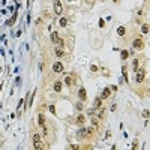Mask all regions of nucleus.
<instances>
[{"instance_id":"obj_1","label":"nucleus","mask_w":150,"mask_h":150,"mask_svg":"<svg viewBox=\"0 0 150 150\" xmlns=\"http://www.w3.org/2000/svg\"><path fill=\"white\" fill-rule=\"evenodd\" d=\"M51 42L54 44V45H57V47H65L63 39H60L59 35H57L56 32H53V33H51Z\"/></svg>"},{"instance_id":"obj_2","label":"nucleus","mask_w":150,"mask_h":150,"mask_svg":"<svg viewBox=\"0 0 150 150\" xmlns=\"http://www.w3.org/2000/svg\"><path fill=\"white\" fill-rule=\"evenodd\" d=\"M53 6H54V14H56V15H62L63 6H62V2H60V0H54V2H53Z\"/></svg>"},{"instance_id":"obj_3","label":"nucleus","mask_w":150,"mask_h":150,"mask_svg":"<svg viewBox=\"0 0 150 150\" xmlns=\"http://www.w3.org/2000/svg\"><path fill=\"white\" fill-rule=\"evenodd\" d=\"M144 77H146V71H144V69H138L137 74H135V81L137 83H143Z\"/></svg>"},{"instance_id":"obj_4","label":"nucleus","mask_w":150,"mask_h":150,"mask_svg":"<svg viewBox=\"0 0 150 150\" xmlns=\"http://www.w3.org/2000/svg\"><path fill=\"white\" fill-rule=\"evenodd\" d=\"M63 71H65V68H63V65L60 63V62L53 63V72H56V74H62Z\"/></svg>"},{"instance_id":"obj_5","label":"nucleus","mask_w":150,"mask_h":150,"mask_svg":"<svg viewBox=\"0 0 150 150\" xmlns=\"http://www.w3.org/2000/svg\"><path fill=\"white\" fill-rule=\"evenodd\" d=\"M132 47H134L135 50H143L144 44H143V41H141V39H135L134 42H132Z\"/></svg>"},{"instance_id":"obj_6","label":"nucleus","mask_w":150,"mask_h":150,"mask_svg":"<svg viewBox=\"0 0 150 150\" xmlns=\"http://www.w3.org/2000/svg\"><path fill=\"white\" fill-rule=\"evenodd\" d=\"M78 98H80V101H86L87 93H86V89H84V87H80V90H78Z\"/></svg>"},{"instance_id":"obj_7","label":"nucleus","mask_w":150,"mask_h":150,"mask_svg":"<svg viewBox=\"0 0 150 150\" xmlns=\"http://www.w3.org/2000/svg\"><path fill=\"white\" fill-rule=\"evenodd\" d=\"M110 95H111V89L105 87L104 90H102V93H101V98H102V99H108V98H110Z\"/></svg>"},{"instance_id":"obj_8","label":"nucleus","mask_w":150,"mask_h":150,"mask_svg":"<svg viewBox=\"0 0 150 150\" xmlns=\"http://www.w3.org/2000/svg\"><path fill=\"white\" fill-rule=\"evenodd\" d=\"M101 104H102V98H101V96H98V98L95 99V102H93V108H96V110L102 108V107H101Z\"/></svg>"},{"instance_id":"obj_9","label":"nucleus","mask_w":150,"mask_h":150,"mask_svg":"<svg viewBox=\"0 0 150 150\" xmlns=\"http://www.w3.org/2000/svg\"><path fill=\"white\" fill-rule=\"evenodd\" d=\"M84 137H87V131L86 129H78V132H77V138H78V140H83Z\"/></svg>"},{"instance_id":"obj_10","label":"nucleus","mask_w":150,"mask_h":150,"mask_svg":"<svg viewBox=\"0 0 150 150\" xmlns=\"http://www.w3.org/2000/svg\"><path fill=\"white\" fill-rule=\"evenodd\" d=\"M56 56H57V57H63V56H65L63 47H57V48H56Z\"/></svg>"},{"instance_id":"obj_11","label":"nucleus","mask_w":150,"mask_h":150,"mask_svg":"<svg viewBox=\"0 0 150 150\" xmlns=\"http://www.w3.org/2000/svg\"><path fill=\"white\" fill-rule=\"evenodd\" d=\"M54 92H57V93L62 92V83H60V81H56L54 83Z\"/></svg>"},{"instance_id":"obj_12","label":"nucleus","mask_w":150,"mask_h":150,"mask_svg":"<svg viewBox=\"0 0 150 150\" xmlns=\"http://www.w3.org/2000/svg\"><path fill=\"white\" fill-rule=\"evenodd\" d=\"M42 146H44V144H42V140H39V141H33V147H35L36 150H41Z\"/></svg>"},{"instance_id":"obj_13","label":"nucleus","mask_w":150,"mask_h":150,"mask_svg":"<svg viewBox=\"0 0 150 150\" xmlns=\"http://www.w3.org/2000/svg\"><path fill=\"white\" fill-rule=\"evenodd\" d=\"M120 57H122V60H126L128 57H129V51H126V50H122V51H120Z\"/></svg>"},{"instance_id":"obj_14","label":"nucleus","mask_w":150,"mask_h":150,"mask_svg":"<svg viewBox=\"0 0 150 150\" xmlns=\"http://www.w3.org/2000/svg\"><path fill=\"white\" fill-rule=\"evenodd\" d=\"M38 123H39L41 126L45 125V117H44V114H39V116H38Z\"/></svg>"},{"instance_id":"obj_15","label":"nucleus","mask_w":150,"mask_h":150,"mask_svg":"<svg viewBox=\"0 0 150 150\" xmlns=\"http://www.w3.org/2000/svg\"><path fill=\"white\" fill-rule=\"evenodd\" d=\"M125 33H126V29H125L123 26H120L119 29H117V35L119 36H125Z\"/></svg>"},{"instance_id":"obj_16","label":"nucleus","mask_w":150,"mask_h":150,"mask_svg":"<svg viewBox=\"0 0 150 150\" xmlns=\"http://www.w3.org/2000/svg\"><path fill=\"white\" fill-rule=\"evenodd\" d=\"M84 122H86V117H84V116H83V114H80L78 117H77V123L83 125V123H84Z\"/></svg>"},{"instance_id":"obj_17","label":"nucleus","mask_w":150,"mask_h":150,"mask_svg":"<svg viewBox=\"0 0 150 150\" xmlns=\"http://www.w3.org/2000/svg\"><path fill=\"white\" fill-rule=\"evenodd\" d=\"M122 74H123V78L126 80V84H128V71H126V66H122Z\"/></svg>"},{"instance_id":"obj_18","label":"nucleus","mask_w":150,"mask_h":150,"mask_svg":"<svg viewBox=\"0 0 150 150\" xmlns=\"http://www.w3.org/2000/svg\"><path fill=\"white\" fill-rule=\"evenodd\" d=\"M59 24L62 26V27H66V24H68V20H66L65 17H62V18H60V21H59Z\"/></svg>"},{"instance_id":"obj_19","label":"nucleus","mask_w":150,"mask_h":150,"mask_svg":"<svg viewBox=\"0 0 150 150\" xmlns=\"http://www.w3.org/2000/svg\"><path fill=\"white\" fill-rule=\"evenodd\" d=\"M149 30H150L149 24H143V26H141V32H143V33H149Z\"/></svg>"},{"instance_id":"obj_20","label":"nucleus","mask_w":150,"mask_h":150,"mask_svg":"<svg viewBox=\"0 0 150 150\" xmlns=\"http://www.w3.org/2000/svg\"><path fill=\"white\" fill-rule=\"evenodd\" d=\"M143 117L146 119V120L150 117V111H149V110H144V111H143Z\"/></svg>"},{"instance_id":"obj_21","label":"nucleus","mask_w":150,"mask_h":150,"mask_svg":"<svg viewBox=\"0 0 150 150\" xmlns=\"http://www.w3.org/2000/svg\"><path fill=\"white\" fill-rule=\"evenodd\" d=\"M75 108H77V110H78V111H83V110H84V107H83V104H81V102H77V105H75Z\"/></svg>"},{"instance_id":"obj_22","label":"nucleus","mask_w":150,"mask_h":150,"mask_svg":"<svg viewBox=\"0 0 150 150\" xmlns=\"http://www.w3.org/2000/svg\"><path fill=\"white\" fill-rule=\"evenodd\" d=\"M71 83H72V78H71V77H66V78H65V84L71 86Z\"/></svg>"},{"instance_id":"obj_23","label":"nucleus","mask_w":150,"mask_h":150,"mask_svg":"<svg viewBox=\"0 0 150 150\" xmlns=\"http://www.w3.org/2000/svg\"><path fill=\"white\" fill-rule=\"evenodd\" d=\"M39 140H42L41 134H35V135H33V141H39Z\"/></svg>"},{"instance_id":"obj_24","label":"nucleus","mask_w":150,"mask_h":150,"mask_svg":"<svg viewBox=\"0 0 150 150\" xmlns=\"http://www.w3.org/2000/svg\"><path fill=\"white\" fill-rule=\"evenodd\" d=\"M86 131H87V137L93 134V128H86Z\"/></svg>"},{"instance_id":"obj_25","label":"nucleus","mask_w":150,"mask_h":150,"mask_svg":"<svg viewBox=\"0 0 150 150\" xmlns=\"http://www.w3.org/2000/svg\"><path fill=\"white\" fill-rule=\"evenodd\" d=\"M134 71L135 72L138 71V60H135V62H134Z\"/></svg>"},{"instance_id":"obj_26","label":"nucleus","mask_w":150,"mask_h":150,"mask_svg":"<svg viewBox=\"0 0 150 150\" xmlns=\"http://www.w3.org/2000/svg\"><path fill=\"white\" fill-rule=\"evenodd\" d=\"M48 108H50V111H51V113H53V114H56V108H54V105H50V107H48Z\"/></svg>"},{"instance_id":"obj_27","label":"nucleus","mask_w":150,"mask_h":150,"mask_svg":"<svg viewBox=\"0 0 150 150\" xmlns=\"http://www.w3.org/2000/svg\"><path fill=\"white\" fill-rule=\"evenodd\" d=\"M104 26H105V20L101 18V20H99V27H104Z\"/></svg>"},{"instance_id":"obj_28","label":"nucleus","mask_w":150,"mask_h":150,"mask_svg":"<svg viewBox=\"0 0 150 150\" xmlns=\"http://www.w3.org/2000/svg\"><path fill=\"white\" fill-rule=\"evenodd\" d=\"M90 69H92L93 72H96V71H98V66H95V65H90Z\"/></svg>"},{"instance_id":"obj_29","label":"nucleus","mask_w":150,"mask_h":150,"mask_svg":"<svg viewBox=\"0 0 150 150\" xmlns=\"http://www.w3.org/2000/svg\"><path fill=\"white\" fill-rule=\"evenodd\" d=\"M15 83H17V86H20V83H21V78H20V77H17V80H15Z\"/></svg>"},{"instance_id":"obj_30","label":"nucleus","mask_w":150,"mask_h":150,"mask_svg":"<svg viewBox=\"0 0 150 150\" xmlns=\"http://www.w3.org/2000/svg\"><path fill=\"white\" fill-rule=\"evenodd\" d=\"M116 108H117V105H116V104L111 105V111H116Z\"/></svg>"},{"instance_id":"obj_31","label":"nucleus","mask_w":150,"mask_h":150,"mask_svg":"<svg viewBox=\"0 0 150 150\" xmlns=\"http://www.w3.org/2000/svg\"><path fill=\"white\" fill-rule=\"evenodd\" d=\"M15 36L18 38V36H21V30H17V33H15Z\"/></svg>"}]
</instances>
